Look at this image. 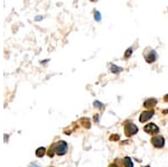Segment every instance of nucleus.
Listing matches in <instances>:
<instances>
[{
	"mask_svg": "<svg viewBox=\"0 0 168 167\" xmlns=\"http://www.w3.org/2000/svg\"><path fill=\"white\" fill-rule=\"evenodd\" d=\"M67 148H68V146H67L66 142L63 141V140H61V141L56 142V144H54V145L50 147V149L48 150L47 155L49 157H53L54 155L63 156V155H65V154L67 153Z\"/></svg>",
	"mask_w": 168,
	"mask_h": 167,
	"instance_id": "1",
	"label": "nucleus"
},
{
	"mask_svg": "<svg viewBox=\"0 0 168 167\" xmlns=\"http://www.w3.org/2000/svg\"><path fill=\"white\" fill-rule=\"evenodd\" d=\"M124 131H126V135L128 137H131L133 135H136L138 132V127L134 123L132 122H128L126 126H124Z\"/></svg>",
	"mask_w": 168,
	"mask_h": 167,
	"instance_id": "2",
	"label": "nucleus"
},
{
	"mask_svg": "<svg viewBox=\"0 0 168 167\" xmlns=\"http://www.w3.org/2000/svg\"><path fill=\"white\" fill-rule=\"evenodd\" d=\"M151 144L156 148H162L165 146V139L162 136H155L151 139Z\"/></svg>",
	"mask_w": 168,
	"mask_h": 167,
	"instance_id": "3",
	"label": "nucleus"
},
{
	"mask_svg": "<svg viewBox=\"0 0 168 167\" xmlns=\"http://www.w3.org/2000/svg\"><path fill=\"white\" fill-rule=\"evenodd\" d=\"M143 130H145V132H147V134L149 135H155L159 131V128H158V126H156L155 123L150 122L143 127Z\"/></svg>",
	"mask_w": 168,
	"mask_h": 167,
	"instance_id": "4",
	"label": "nucleus"
},
{
	"mask_svg": "<svg viewBox=\"0 0 168 167\" xmlns=\"http://www.w3.org/2000/svg\"><path fill=\"white\" fill-rule=\"evenodd\" d=\"M145 59L147 63H154L157 60V54L155 50H147V52L145 53Z\"/></svg>",
	"mask_w": 168,
	"mask_h": 167,
	"instance_id": "5",
	"label": "nucleus"
},
{
	"mask_svg": "<svg viewBox=\"0 0 168 167\" xmlns=\"http://www.w3.org/2000/svg\"><path fill=\"white\" fill-rule=\"evenodd\" d=\"M154 116V111L152 110H148V111H145L142 113L140 114V118H139V121L140 122H147L149 119H151Z\"/></svg>",
	"mask_w": 168,
	"mask_h": 167,
	"instance_id": "6",
	"label": "nucleus"
},
{
	"mask_svg": "<svg viewBox=\"0 0 168 167\" xmlns=\"http://www.w3.org/2000/svg\"><path fill=\"white\" fill-rule=\"evenodd\" d=\"M155 104H157V100H156V99H149V100L146 101L143 106H145L146 108H152Z\"/></svg>",
	"mask_w": 168,
	"mask_h": 167,
	"instance_id": "7",
	"label": "nucleus"
},
{
	"mask_svg": "<svg viewBox=\"0 0 168 167\" xmlns=\"http://www.w3.org/2000/svg\"><path fill=\"white\" fill-rule=\"evenodd\" d=\"M123 164H124V167H133V163H132L130 157H124L123 158Z\"/></svg>",
	"mask_w": 168,
	"mask_h": 167,
	"instance_id": "8",
	"label": "nucleus"
},
{
	"mask_svg": "<svg viewBox=\"0 0 168 167\" xmlns=\"http://www.w3.org/2000/svg\"><path fill=\"white\" fill-rule=\"evenodd\" d=\"M121 71H122V69H121L120 66H117V65H114V64L111 65V72H112V73H114V74H118V73L121 72Z\"/></svg>",
	"mask_w": 168,
	"mask_h": 167,
	"instance_id": "9",
	"label": "nucleus"
},
{
	"mask_svg": "<svg viewBox=\"0 0 168 167\" xmlns=\"http://www.w3.org/2000/svg\"><path fill=\"white\" fill-rule=\"evenodd\" d=\"M45 151H46V149H45L44 147L38 148V149L36 150V156L37 157H43L45 155Z\"/></svg>",
	"mask_w": 168,
	"mask_h": 167,
	"instance_id": "10",
	"label": "nucleus"
},
{
	"mask_svg": "<svg viewBox=\"0 0 168 167\" xmlns=\"http://www.w3.org/2000/svg\"><path fill=\"white\" fill-rule=\"evenodd\" d=\"M94 18H95V20H96V21H100V20H101V14L99 12L98 10L94 11Z\"/></svg>",
	"mask_w": 168,
	"mask_h": 167,
	"instance_id": "11",
	"label": "nucleus"
},
{
	"mask_svg": "<svg viewBox=\"0 0 168 167\" xmlns=\"http://www.w3.org/2000/svg\"><path fill=\"white\" fill-rule=\"evenodd\" d=\"M131 54H132V48H128V50H127V52H126V54H124V57H126V59H128L129 56H131Z\"/></svg>",
	"mask_w": 168,
	"mask_h": 167,
	"instance_id": "12",
	"label": "nucleus"
},
{
	"mask_svg": "<svg viewBox=\"0 0 168 167\" xmlns=\"http://www.w3.org/2000/svg\"><path fill=\"white\" fill-rule=\"evenodd\" d=\"M110 139L113 140V141H117V140L120 139V137H119V135H112V136L110 137Z\"/></svg>",
	"mask_w": 168,
	"mask_h": 167,
	"instance_id": "13",
	"label": "nucleus"
},
{
	"mask_svg": "<svg viewBox=\"0 0 168 167\" xmlns=\"http://www.w3.org/2000/svg\"><path fill=\"white\" fill-rule=\"evenodd\" d=\"M94 107H95V108H99V109H102V108H103L102 103L99 102V101H95V102H94Z\"/></svg>",
	"mask_w": 168,
	"mask_h": 167,
	"instance_id": "14",
	"label": "nucleus"
},
{
	"mask_svg": "<svg viewBox=\"0 0 168 167\" xmlns=\"http://www.w3.org/2000/svg\"><path fill=\"white\" fill-rule=\"evenodd\" d=\"M84 121L83 122V126L85 127L86 126V128H90V123H89V119H82Z\"/></svg>",
	"mask_w": 168,
	"mask_h": 167,
	"instance_id": "15",
	"label": "nucleus"
},
{
	"mask_svg": "<svg viewBox=\"0 0 168 167\" xmlns=\"http://www.w3.org/2000/svg\"><path fill=\"white\" fill-rule=\"evenodd\" d=\"M35 19H36V20H42V19H43V17H42V16H37L36 18H35Z\"/></svg>",
	"mask_w": 168,
	"mask_h": 167,
	"instance_id": "16",
	"label": "nucleus"
},
{
	"mask_svg": "<svg viewBox=\"0 0 168 167\" xmlns=\"http://www.w3.org/2000/svg\"><path fill=\"white\" fill-rule=\"evenodd\" d=\"M164 100H165L166 102H168V94H167V95H165V97H164Z\"/></svg>",
	"mask_w": 168,
	"mask_h": 167,
	"instance_id": "17",
	"label": "nucleus"
},
{
	"mask_svg": "<svg viewBox=\"0 0 168 167\" xmlns=\"http://www.w3.org/2000/svg\"><path fill=\"white\" fill-rule=\"evenodd\" d=\"M109 167H118V166H117V165H115V164H112V165H110Z\"/></svg>",
	"mask_w": 168,
	"mask_h": 167,
	"instance_id": "18",
	"label": "nucleus"
},
{
	"mask_svg": "<svg viewBox=\"0 0 168 167\" xmlns=\"http://www.w3.org/2000/svg\"><path fill=\"white\" fill-rule=\"evenodd\" d=\"M143 167H149V166H143Z\"/></svg>",
	"mask_w": 168,
	"mask_h": 167,
	"instance_id": "19",
	"label": "nucleus"
}]
</instances>
